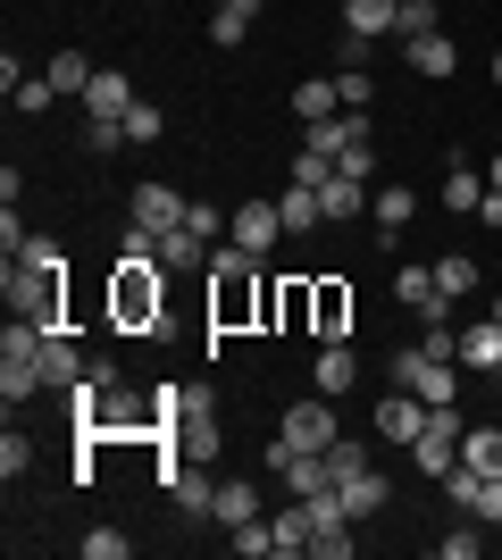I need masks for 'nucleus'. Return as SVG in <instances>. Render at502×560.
Listing matches in <instances>:
<instances>
[{
  "mask_svg": "<svg viewBox=\"0 0 502 560\" xmlns=\"http://www.w3.org/2000/svg\"><path fill=\"white\" fill-rule=\"evenodd\" d=\"M260 268H268V259H260V252H243V243H218V252H210V343L268 318V284H260Z\"/></svg>",
  "mask_w": 502,
  "mask_h": 560,
  "instance_id": "obj_1",
  "label": "nucleus"
},
{
  "mask_svg": "<svg viewBox=\"0 0 502 560\" xmlns=\"http://www.w3.org/2000/svg\"><path fill=\"white\" fill-rule=\"evenodd\" d=\"M0 293H9V318H43V327H59L68 252H59L50 234H25V252H9V268H0Z\"/></svg>",
  "mask_w": 502,
  "mask_h": 560,
  "instance_id": "obj_2",
  "label": "nucleus"
},
{
  "mask_svg": "<svg viewBox=\"0 0 502 560\" xmlns=\"http://www.w3.org/2000/svg\"><path fill=\"white\" fill-rule=\"evenodd\" d=\"M109 327L118 335H167V268L160 259H118L109 268Z\"/></svg>",
  "mask_w": 502,
  "mask_h": 560,
  "instance_id": "obj_3",
  "label": "nucleus"
},
{
  "mask_svg": "<svg viewBox=\"0 0 502 560\" xmlns=\"http://www.w3.org/2000/svg\"><path fill=\"white\" fill-rule=\"evenodd\" d=\"M218 444H226V427H218V394L210 385H185V410H176V427H167V460H218Z\"/></svg>",
  "mask_w": 502,
  "mask_h": 560,
  "instance_id": "obj_4",
  "label": "nucleus"
},
{
  "mask_svg": "<svg viewBox=\"0 0 502 560\" xmlns=\"http://www.w3.org/2000/svg\"><path fill=\"white\" fill-rule=\"evenodd\" d=\"M394 385L419 401H460V360H428V351H394Z\"/></svg>",
  "mask_w": 502,
  "mask_h": 560,
  "instance_id": "obj_5",
  "label": "nucleus"
},
{
  "mask_svg": "<svg viewBox=\"0 0 502 560\" xmlns=\"http://www.w3.org/2000/svg\"><path fill=\"white\" fill-rule=\"evenodd\" d=\"M268 468H277V486H285L293 502L335 493V460H327V452H285V444H268Z\"/></svg>",
  "mask_w": 502,
  "mask_h": 560,
  "instance_id": "obj_6",
  "label": "nucleus"
},
{
  "mask_svg": "<svg viewBox=\"0 0 502 560\" xmlns=\"http://www.w3.org/2000/svg\"><path fill=\"white\" fill-rule=\"evenodd\" d=\"M226 243H243V252H277V243H285V210H277V201H235V210H226Z\"/></svg>",
  "mask_w": 502,
  "mask_h": 560,
  "instance_id": "obj_7",
  "label": "nucleus"
},
{
  "mask_svg": "<svg viewBox=\"0 0 502 560\" xmlns=\"http://www.w3.org/2000/svg\"><path fill=\"white\" fill-rule=\"evenodd\" d=\"M428 410H435V401H419V394H410V385H394V394H385L377 401V444H419V435H428Z\"/></svg>",
  "mask_w": 502,
  "mask_h": 560,
  "instance_id": "obj_8",
  "label": "nucleus"
},
{
  "mask_svg": "<svg viewBox=\"0 0 502 560\" xmlns=\"http://www.w3.org/2000/svg\"><path fill=\"white\" fill-rule=\"evenodd\" d=\"M311 335L318 343H343V335H352V284L343 277H311Z\"/></svg>",
  "mask_w": 502,
  "mask_h": 560,
  "instance_id": "obj_9",
  "label": "nucleus"
},
{
  "mask_svg": "<svg viewBox=\"0 0 502 560\" xmlns=\"http://www.w3.org/2000/svg\"><path fill=\"white\" fill-rule=\"evenodd\" d=\"M277 444H285V452H327V444H335V410H327V394H318V401H293Z\"/></svg>",
  "mask_w": 502,
  "mask_h": 560,
  "instance_id": "obj_10",
  "label": "nucleus"
},
{
  "mask_svg": "<svg viewBox=\"0 0 502 560\" xmlns=\"http://www.w3.org/2000/svg\"><path fill=\"white\" fill-rule=\"evenodd\" d=\"M93 369V360H84V351H75V335H68V318H59V327L43 335V394H68L75 376Z\"/></svg>",
  "mask_w": 502,
  "mask_h": 560,
  "instance_id": "obj_11",
  "label": "nucleus"
},
{
  "mask_svg": "<svg viewBox=\"0 0 502 560\" xmlns=\"http://www.w3.org/2000/svg\"><path fill=\"white\" fill-rule=\"evenodd\" d=\"M335 493H343V511H352V518H377L385 502H394V477H385L377 460H360V468H352V477H343Z\"/></svg>",
  "mask_w": 502,
  "mask_h": 560,
  "instance_id": "obj_12",
  "label": "nucleus"
},
{
  "mask_svg": "<svg viewBox=\"0 0 502 560\" xmlns=\"http://www.w3.org/2000/svg\"><path fill=\"white\" fill-rule=\"evenodd\" d=\"M135 101H143V93H135L118 68H101L93 84H84V117H101V126H126V109H135Z\"/></svg>",
  "mask_w": 502,
  "mask_h": 560,
  "instance_id": "obj_13",
  "label": "nucleus"
},
{
  "mask_svg": "<svg viewBox=\"0 0 502 560\" xmlns=\"http://www.w3.org/2000/svg\"><path fill=\"white\" fill-rule=\"evenodd\" d=\"M410 210H419V192H402V185H377V192H369V218H377V252H394V243H402Z\"/></svg>",
  "mask_w": 502,
  "mask_h": 560,
  "instance_id": "obj_14",
  "label": "nucleus"
},
{
  "mask_svg": "<svg viewBox=\"0 0 502 560\" xmlns=\"http://www.w3.org/2000/svg\"><path fill=\"white\" fill-rule=\"evenodd\" d=\"M311 385H318L327 401L360 385V351H352V335H343V343H318V369H311Z\"/></svg>",
  "mask_w": 502,
  "mask_h": 560,
  "instance_id": "obj_15",
  "label": "nucleus"
},
{
  "mask_svg": "<svg viewBox=\"0 0 502 560\" xmlns=\"http://www.w3.org/2000/svg\"><path fill=\"white\" fill-rule=\"evenodd\" d=\"M185 192L176 185H135V226H151V234H167V226H185Z\"/></svg>",
  "mask_w": 502,
  "mask_h": 560,
  "instance_id": "obj_16",
  "label": "nucleus"
},
{
  "mask_svg": "<svg viewBox=\"0 0 502 560\" xmlns=\"http://www.w3.org/2000/svg\"><path fill=\"white\" fill-rule=\"evenodd\" d=\"M460 369H469V376H502V327H494V310H486L478 327H460Z\"/></svg>",
  "mask_w": 502,
  "mask_h": 560,
  "instance_id": "obj_17",
  "label": "nucleus"
},
{
  "mask_svg": "<svg viewBox=\"0 0 502 560\" xmlns=\"http://www.w3.org/2000/svg\"><path fill=\"white\" fill-rule=\"evenodd\" d=\"M210 518L226 527V536H235V527H252V518H260V486H252V477H218V502H210Z\"/></svg>",
  "mask_w": 502,
  "mask_h": 560,
  "instance_id": "obj_18",
  "label": "nucleus"
},
{
  "mask_svg": "<svg viewBox=\"0 0 502 560\" xmlns=\"http://www.w3.org/2000/svg\"><path fill=\"white\" fill-rule=\"evenodd\" d=\"M444 210H453V218H478V210H486V176L460 160V151L444 160Z\"/></svg>",
  "mask_w": 502,
  "mask_h": 560,
  "instance_id": "obj_19",
  "label": "nucleus"
},
{
  "mask_svg": "<svg viewBox=\"0 0 502 560\" xmlns=\"http://www.w3.org/2000/svg\"><path fill=\"white\" fill-rule=\"evenodd\" d=\"M394 18H402V0H343V34H360V43L394 34Z\"/></svg>",
  "mask_w": 502,
  "mask_h": 560,
  "instance_id": "obj_20",
  "label": "nucleus"
},
{
  "mask_svg": "<svg viewBox=\"0 0 502 560\" xmlns=\"http://www.w3.org/2000/svg\"><path fill=\"white\" fill-rule=\"evenodd\" d=\"M293 117H302V126H327V117H343V93H335V75H311V84H293Z\"/></svg>",
  "mask_w": 502,
  "mask_h": 560,
  "instance_id": "obj_21",
  "label": "nucleus"
},
{
  "mask_svg": "<svg viewBox=\"0 0 502 560\" xmlns=\"http://www.w3.org/2000/svg\"><path fill=\"white\" fill-rule=\"evenodd\" d=\"M210 252H218V243H210V234H192V226L160 234V268H210Z\"/></svg>",
  "mask_w": 502,
  "mask_h": 560,
  "instance_id": "obj_22",
  "label": "nucleus"
},
{
  "mask_svg": "<svg viewBox=\"0 0 502 560\" xmlns=\"http://www.w3.org/2000/svg\"><path fill=\"white\" fill-rule=\"evenodd\" d=\"M167 502H176V511H185V518H210V502H218V477H201V460H192L185 477L167 486Z\"/></svg>",
  "mask_w": 502,
  "mask_h": 560,
  "instance_id": "obj_23",
  "label": "nucleus"
},
{
  "mask_svg": "<svg viewBox=\"0 0 502 560\" xmlns=\"http://www.w3.org/2000/svg\"><path fill=\"white\" fill-rule=\"evenodd\" d=\"M318 210H327V218H360V210H369V185H360V176H343V167H335L327 185H318Z\"/></svg>",
  "mask_w": 502,
  "mask_h": 560,
  "instance_id": "obj_24",
  "label": "nucleus"
},
{
  "mask_svg": "<svg viewBox=\"0 0 502 560\" xmlns=\"http://www.w3.org/2000/svg\"><path fill=\"white\" fill-rule=\"evenodd\" d=\"M268 318H277V327H311V277L268 284Z\"/></svg>",
  "mask_w": 502,
  "mask_h": 560,
  "instance_id": "obj_25",
  "label": "nucleus"
},
{
  "mask_svg": "<svg viewBox=\"0 0 502 560\" xmlns=\"http://www.w3.org/2000/svg\"><path fill=\"white\" fill-rule=\"evenodd\" d=\"M460 460L478 468V477H502V427H469V435H460Z\"/></svg>",
  "mask_w": 502,
  "mask_h": 560,
  "instance_id": "obj_26",
  "label": "nucleus"
},
{
  "mask_svg": "<svg viewBox=\"0 0 502 560\" xmlns=\"http://www.w3.org/2000/svg\"><path fill=\"white\" fill-rule=\"evenodd\" d=\"M478 277H486V268H478L469 252H444V259H435V284H444L453 302H469V293H478Z\"/></svg>",
  "mask_w": 502,
  "mask_h": 560,
  "instance_id": "obj_27",
  "label": "nucleus"
},
{
  "mask_svg": "<svg viewBox=\"0 0 502 560\" xmlns=\"http://www.w3.org/2000/svg\"><path fill=\"white\" fill-rule=\"evenodd\" d=\"M410 68H419V75H453L460 68L453 34H419V43H410Z\"/></svg>",
  "mask_w": 502,
  "mask_h": 560,
  "instance_id": "obj_28",
  "label": "nucleus"
},
{
  "mask_svg": "<svg viewBox=\"0 0 502 560\" xmlns=\"http://www.w3.org/2000/svg\"><path fill=\"white\" fill-rule=\"evenodd\" d=\"M277 552H311V502H293V493H285V511H277Z\"/></svg>",
  "mask_w": 502,
  "mask_h": 560,
  "instance_id": "obj_29",
  "label": "nucleus"
},
{
  "mask_svg": "<svg viewBox=\"0 0 502 560\" xmlns=\"http://www.w3.org/2000/svg\"><path fill=\"white\" fill-rule=\"evenodd\" d=\"M277 210H285V234L327 226V210H318V192H311V185H285V201H277Z\"/></svg>",
  "mask_w": 502,
  "mask_h": 560,
  "instance_id": "obj_30",
  "label": "nucleus"
},
{
  "mask_svg": "<svg viewBox=\"0 0 502 560\" xmlns=\"http://www.w3.org/2000/svg\"><path fill=\"white\" fill-rule=\"evenodd\" d=\"M43 75H50V84H59V101H68V93H84V84H93L101 68H84V50H59V59H50Z\"/></svg>",
  "mask_w": 502,
  "mask_h": 560,
  "instance_id": "obj_31",
  "label": "nucleus"
},
{
  "mask_svg": "<svg viewBox=\"0 0 502 560\" xmlns=\"http://www.w3.org/2000/svg\"><path fill=\"white\" fill-rule=\"evenodd\" d=\"M335 167H343V176H360V185H369V176H377V135L360 126V135L343 142V160H335Z\"/></svg>",
  "mask_w": 502,
  "mask_h": 560,
  "instance_id": "obj_32",
  "label": "nucleus"
},
{
  "mask_svg": "<svg viewBox=\"0 0 502 560\" xmlns=\"http://www.w3.org/2000/svg\"><path fill=\"white\" fill-rule=\"evenodd\" d=\"M9 101H17L25 117H43L50 101H59V84H50V75H17V84H9Z\"/></svg>",
  "mask_w": 502,
  "mask_h": 560,
  "instance_id": "obj_33",
  "label": "nucleus"
},
{
  "mask_svg": "<svg viewBox=\"0 0 502 560\" xmlns=\"http://www.w3.org/2000/svg\"><path fill=\"white\" fill-rule=\"evenodd\" d=\"M235 552H243V560H277V518H252V527H235Z\"/></svg>",
  "mask_w": 502,
  "mask_h": 560,
  "instance_id": "obj_34",
  "label": "nucleus"
},
{
  "mask_svg": "<svg viewBox=\"0 0 502 560\" xmlns=\"http://www.w3.org/2000/svg\"><path fill=\"white\" fill-rule=\"evenodd\" d=\"M478 544H486V518H478V511H460V527L444 536V560H478Z\"/></svg>",
  "mask_w": 502,
  "mask_h": 560,
  "instance_id": "obj_35",
  "label": "nucleus"
},
{
  "mask_svg": "<svg viewBox=\"0 0 502 560\" xmlns=\"http://www.w3.org/2000/svg\"><path fill=\"white\" fill-rule=\"evenodd\" d=\"M394 34H402V43H419V34H444V25H435V0H402Z\"/></svg>",
  "mask_w": 502,
  "mask_h": 560,
  "instance_id": "obj_36",
  "label": "nucleus"
},
{
  "mask_svg": "<svg viewBox=\"0 0 502 560\" xmlns=\"http://www.w3.org/2000/svg\"><path fill=\"white\" fill-rule=\"evenodd\" d=\"M160 135H167L160 101H135V109H126V142H160Z\"/></svg>",
  "mask_w": 502,
  "mask_h": 560,
  "instance_id": "obj_37",
  "label": "nucleus"
},
{
  "mask_svg": "<svg viewBox=\"0 0 502 560\" xmlns=\"http://www.w3.org/2000/svg\"><path fill=\"white\" fill-rule=\"evenodd\" d=\"M243 34H252V18H243V9H210V43H218V50H243Z\"/></svg>",
  "mask_w": 502,
  "mask_h": 560,
  "instance_id": "obj_38",
  "label": "nucleus"
},
{
  "mask_svg": "<svg viewBox=\"0 0 502 560\" xmlns=\"http://www.w3.org/2000/svg\"><path fill=\"white\" fill-rule=\"evenodd\" d=\"M335 93H343V109H369L377 84H369V68H335Z\"/></svg>",
  "mask_w": 502,
  "mask_h": 560,
  "instance_id": "obj_39",
  "label": "nucleus"
},
{
  "mask_svg": "<svg viewBox=\"0 0 502 560\" xmlns=\"http://www.w3.org/2000/svg\"><path fill=\"white\" fill-rule=\"evenodd\" d=\"M25 468H34V444H25L17 427H9V435H0V477H9V486H17Z\"/></svg>",
  "mask_w": 502,
  "mask_h": 560,
  "instance_id": "obj_40",
  "label": "nucleus"
},
{
  "mask_svg": "<svg viewBox=\"0 0 502 560\" xmlns=\"http://www.w3.org/2000/svg\"><path fill=\"white\" fill-rule=\"evenodd\" d=\"M135 544L118 536V527H84V560H126Z\"/></svg>",
  "mask_w": 502,
  "mask_h": 560,
  "instance_id": "obj_41",
  "label": "nucleus"
},
{
  "mask_svg": "<svg viewBox=\"0 0 502 560\" xmlns=\"http://www.w3.org/2000/svg\"><path fill=\"white\" fill-rule=\"evenodd\" d=\"M478 486H486V477H478L469 460H460L453 477H444V493H453V511H478Z\"/></svg>",
  "mask_w": 502,
  "mask_h": 560,
  "instance_id": "obj_42",
  "label": "nucleus"
},
{
  "mask_svg": "<svg viewBox=\"0 0 502 560\" xmlns=\"http://www.w3.org/2000/svg\"><path fill=\"white\" fill-rule=\"evenodd\" d=\"M185 226H192V234H210V243H218V234H226V218H218V201H192V210H185Z\"/></svg>",
  "mask_w": 502,
  "mask_h": 560,
  "instance_id": "obj_43",
  "label": "nucleus"
},
{
  "mask_svg": "<svg viewBox=\"0 0 502 560\" xmlns=\"http://www.w3.org/2000/svg\"><path fill=\"white\" fill-rule=\"evenodd\" d=\"M126 126H101V117H84V151H118Z\"/></svg>",
  "mask_w": 502,
  "mask_h": 560,
  "instance_id": "obj_44",
  "label": "nucleus"
},
{
  "mask_svg": "<svg viewBox=\"0 0 502 560\" xmlns=\"http://www.w3.org/2000/svg\"><path fill=\"white\" fill-rule=\"evenodd\" d=\"M478 518H486V527H502V477H486V486H478Z\"/></svg>",
  "mask_w": 502,
  "mask_h": 560,
  "instance_id": "obj_45",
  "label": "nucleus"
},
{
  "mask_svg": "<svg viewBox=\"0 0 502 560\" xmlns=\"http://www.w3.org/2000/svg\"><path fill=\"white\" fill-rule=\"evenodd\" d=\"M486 185H494V192H502V151H494V160H486Z\"/></svg>",
  "mask_w": 502,
  "mask_h": 560,
  "instance_id": "obj_46",
  "label": "nucleus"
},
{
  "mask_svg": "<svg viewBox=\"0 0 502 560\" xmlns=\"http://www.w3.org/2000/svg\"><path fill=\"white\" fill-rule=\"evenodd\" d=\"M226 9H243V18H260V9H268V0H226Z\"/></svg>",
  "mask_w": 502,
  "mask_h": 560,
  "instance_id": "obj_47",
  "label": "nucleus"
},
{
  "mask_svg": "<svg viewBox=\"0 0 502 560\" xmlns=\"http://www.w3.org/2000/svg\"><path fill=\"white\" fill-rule=\"evenodd\" d=\"M486 310H494V327H502V293H494V302H486Z\"/></svg>",
  "mask_w": 502,
  "mask_h": 560,
  "instance_id": "obj_48",
  "label": "nucleus"
},
{
  "mask_svg": "<svg viewBox=\"0 0 502 560\" xmlns=\"http://www.w3.org/2000/svg\"><path fill=\"white\" fill-rule=\"evenodd\" d=\"M494 84H502V50H494Z\"/></svg>",
  "mask_w": 502,
  "mask_h": 560,
  "instance_id": "obj_49",
  "label": "nucleus"
},
{
  "mask_svg": "<svg viewBox=\"0 0 502 560\" xmlns=\"http://www.w3.org/2000/svg\"><path fill=\"white\" fill-rule=\"evenodd\" d=\"M210 9H226V0H210Z\"/></svg>",
  "mask_w": 502,
  "mask_h": 560,
  "instance_id": "obj_50",
  "label": "nucleus"
}]
</instances>
